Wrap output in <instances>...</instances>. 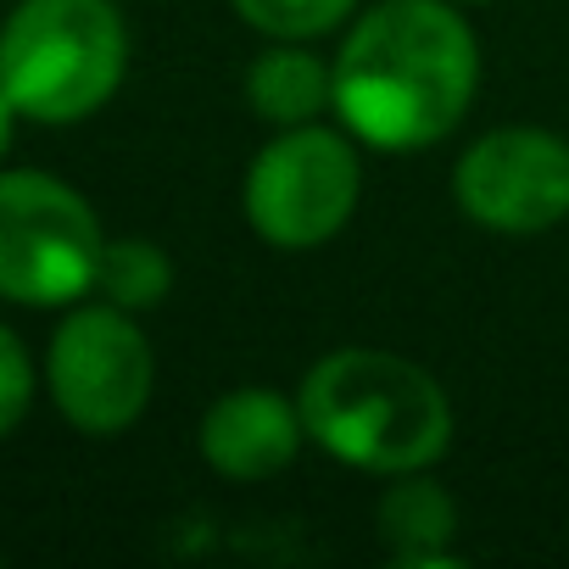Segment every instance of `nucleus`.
I'll list each match as a JSON object with an SVG mask.
<instances>
[{"label": "nucleus", "instance_id": "obj_1", "mask_svg": "<svg viewBox=\"0 0 569 569\" xmlns=\"http://www.w3.org/2000/svg\"><path fill=\"white\" fill-rule=\"evenodd\" d=\"M336 118L358 146L425 151L447 140L480 84V46L458 0H380L336 51Z\"/></svg>", "mask_w": 569, "mask_h": 569}, {"label": "nucleus", "instance_id": "obj_2", "mask_svg": "<svg viewBox=\"0 0 569 569\" xmlns=\"http://www.w3.org/2000/svg\"><path fill=\"white\" fill-rule=\"evenodd\" d=\"M308 441L363 475H413L447 458L452 402L430 369L386 347H336L302 375Z\"/></svg>", "mask_w": 569, "mask_h": 569}, {"label": "nucleus", "instance_id": "obj_3", "mask_svg": "<svg viewBox=\"0 0 569 569\" xmlns=\"http://www.w3.org/2000/svg\"><path fill=\"white\" fill-rule=\"evenodd\" d=\"M129 68V34L112 0H18L0 23V90L29 123H79L101 112Z\"/></svg>", "mask_w": 569, "mask_h": 569}, {"label": "nucleus", "instance_id": "obj_4", "mask_svg": "<svg viewBox=\"0 0 569 569\" xmlns=\"http://www.w3.org/2000/svg\"><path fill=\"white\" fill-rule=\"evenodd\" d=\"M107 234L96 207L34 168H0V297L23 308H68L96 291Z\"/></svg>", "mask_w": 569, "mask_h": 569}, {"label": "nucleus", "instance_id": "obj_5", "mask_svg": "<svg viewBox=\"0 0 569 569\" xmlns=\"http://www.w3.org/2000/svg\"><path fill=\"white\" fill-rule=\"evenodd\" d=\"M363 196V162L358 140L325 123L279 129L246 168L240 207L251 234H262L279 251H308L336 240Z\"/></svg>", "mask_w": 569, "mask_h": 569}, {"label": "nucleus", "instance_id": "obj_6", "mask_svg": "<svg viewBox=\"0 0 569 569\" xmlns=\"http://www.w3.org/2000/svg\"><path fill=\"white\" fill-rule=\"evenodd\" d=\"M157 358L134 313L112 302L73 308L46 352V391L57 413L84 436H118L129 430L151 402Z\"/></svg>", "mask_w": 569, "mask_h": 569}, {"label": "nucleus", "instance_id": "obj_7", "mask_svg": "<svg viewBox=\"0 0 569 569\" xmlns=\"http://www.w3.org/2000/svg\"><path fill=\"white\" fill-rule=\"evenodd\" d=\"M452 201L491 234H541L569 218V140L536 123L486 129L452 168Z\"/></svg>", "mask_w": 569, "mask_h": 569}, {"label": "nucleus", "instance_id": "obj_8", "mask_svg": "<svg viewBox=\"0 0 569 569\" xmlns=\"http://www.w3.org/2000/svg\"><path fill=\"white\" fill-rule=\"evenodd\" d=\"M302 441H308L302 402L279 397L273 386L223 391L201 413V430H196V447H201L207 469L223 475V480H268L279 469H291Z\"/></svg>", "mask_w": 569, "mask_h": 569}, {"label": "nucleus", "instance_id": "obj_9", "mask_svg": "<svg viewBox=\"0 0 569 569\" xmlns=\"http://www.w3.org/2000/svg\"><path fill=\"white\" fill-rule=\"evenodd\" d=\"M246 107L273 129L319 123L336 112V68L313 57V40H268V51L246 68Z\"/></svg>", "mask_w": 569, "mask_h": 569}, {"label": "nucleus", "instance_id": "obj_10", "mask_svg": "<svg viewBox=\"0 0 569 569\" xmlns=\"http://www.w3.org/2000/svg\"><path fill=\"white\" fill-rule=\"evenodd\" d=\"M458 536V502L441 491V480H430L425 469L413 475H391L386 497H380V541L391 547L397 563H441L452 569V541Z\"/></svg>", "mask_w": 569, "mask_h": 569}, {"label": "nucleus", "instance_id": "obj_11", "mask_svg": "<svg viewBox=\"0 0 569 569\" xmlns=\"http://www.w3.org/2000/svg\"><path fill=\"white\" fill-rule=\"evenodd\" d=\"M173 291V262L157 240H107L101 251V273H96V297L123 308V313H151L162 297Z\"/></svg>", "mask_w": 569, "mask_h": 569}, {"label": "nucleus", "instance_id": "obj_12", "mask_svg": "<svg viewBox=\"0 0 569 569\" xmlns=\"http://www.w3.org/2000/svg\"><path fill=\"white\" fill-rule=\"evenodd\" d=\"M229 7L262 40H319L352 23L358 0H229Z\"/></svg>", "mask_w": 569, "mask_h": 569}, {"label": "nucleus", "instance_id": "obj_13", "mask_svg": "<svg viewBox=\"0 0 569 569\" xmlns=\"http://www.w3.org/2000/svg\"><path fill=\"white\" fill-rule=\"evenodd\" d=\"M29 408H34V358L0 325V441L29 419Z\"/></svg>", "mask_w": 569, "mask_h": 569}, {"label": "nucleus", "instance_id": "obj_14", "mask_svg": "<svg viewBox=\"0 0 569 569\" xmlns=\"http://www.w3.org/2000/svg\"><path fill=\"white\" fill-rule=\"evenodd\" d=\"M18 107L7 101V90H0V162H7V151H12V134H18Z\"/></svg>", "mask_w": 569, "mask_h": 569}, {"label": "nucleus", "instance_id": "obj_15", "mask_svg": "<svg viewBox=\"0 0 569 569\" xmlns=\"http://www.w3.org/2000/svg\"><path fill=\"white\" fill-rule=\"evenodd\" d=\"M458 7H475V0H458Z\"/></svg>", "mask_w": 569, "mask_h": 569}]
</instances>
